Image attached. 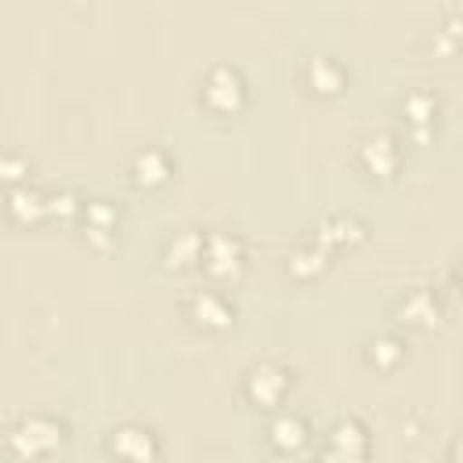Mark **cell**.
<instances>
[{
  "instance_id": "cell-1",
  "label": "cell",
  "mask_w": 463,
  "mask_h": 463,
  "mask_svg": "<svg viewBox=\"0 0 463 463\" xmlns=\"http://www.w3.org/2000/svg\"><path fill=\"white\" fill-rule=\"evenodd\" d=\"M61 438H65V423H61L58 416L29 412V416H22V420L7 430L4 445H7V452H14L18 459H40V456L54 452V449L61 445Z\"/></svg>"
},
{
  "instance_id": "cell-21",
  "label": "cell",
  "mask_w": 463,
  "mask_h": 463,
  "mask_svg": "<svg viewBox=\"0 0 463 463\" xmlns=\"http://www.w3.org/2000/svg\"><path fill=\"white\" fill-rule=\"evenodd\" d=\"M322 463H344V459H336L333 452H326V456H322Z\"/></svg>"
},
{
  "instance_id": "cell-9",
  "label": "cell",
  "mask_w": 463,
  "mask_h": 463,
  "mask_svg": "<svg viewBox=\"0 0 463 463\" xmlns=\"http://www.w3.org/2000/svg\"><path fill=\"white\" fill-rule=\"evenodd\" d=\"M315 239H318L326 250H336V246H351V242L365 239V224H362L354 213H329V217L318 224Z\"/></svg>"
},
{
  "instance_id": "cell-12",
  "label": "cell",
  "mask_w": 463,
  "mask_h": 463,
  "mask_svg": "<svg viewBox=\"0 0 463 463\" xmlns=\"http://www.w3.org/2000/svg\"><path fill=\"white\" fill-rule=\"evenodd\" d=\"M398 159H402V152H398V145H394L391 134H376V137H369V141L362 145V163H365L373 174H380V177L394 174V170H398Z\"/></svg>"
},
{
  "instance_id": "cell-13",
  "label": "cell",
  "mask_w": 463,
  "mask_h": 463,
  "mask_svg": "<svg viewBox=\"0 0 463 463\" xmlns=\"http://www.w3.org/2000/svg\"><path fill=\"white\" fill-rule=\"evenodd\" d=\"M170 177V156L159 152V148H145L134 156V181L145 184V188H156Z\"/></svg>"
},
{
  "instance_id": "cell-2",
  "label": "cell",
  "mask_w": 463,
  "mask_h": 463,
  "mask_svg": "<svg viewBox=\"0 0 463 463\" xmlns=\"http://www.w3.org/2000/svg\"><path fill=\"white\" fill-rule=\"evenodd\" d=\"M203 101L213 112H235L246 101V80L235 65H210L203 76Z\"/></svg>"
},
{
  "instance_id": "cell-16",
  "label": "cell",
  "mask_w": 463,
  "mask_h": 463,
  "mask_svg": "<svg viewBox=\"0 0 463 463\" xmlns=\"http://www.w3.org/2000/svg\"><path fill=\"white\" fill-rule=\"evenodd\" d=\"M271 441H275L282 452H297V449L307 441V423H304L297 412H279L275 423H271Z\"/></svg>"
},
{
  "instance_id": "cell-6",
  "label": "cell",
  "mask_w": 463,
  "mask_h": 463,
  "mask_svg": "<svg viewBox=\"0 0 463 463\" xmlns=\"http://www.w3.org/2000/svg\"><path fill=\"white\" fill-rule=\"evenodd\" d=\"M289 387V373L279 362H257L246 369V394L257 405H279Z\"/></svg>"
},
{
  "instance_id": "cell-18",
  "label": "cell",
  "mask_w": 463,
  "mask_h": 463,
  "mask_svg": "<svg viewBox=\"0 0 463 463\" xmlns=\"http://www.w3.org/2000/svg\"><path fill=\"white\" fill-rule=\"evenodd\" d=\"M83 217H87V235H112L116 232V210L105 199L87 203Z\"/></svg>"
},
{
  "instance_id": "cell-20",
  "label": "cell",
  "mask_w": 463,
  "mask_h": 463,
  "mask_svg": "<svg viewBox=\"0 0 463 463\" xmlns=\"http://www.w3.org/2000/svg\"><path fill=\"white\" fill-rule=\"evenodd\" d=\"M29 163L18 152H0V181H25Z\"/></svg>"
},
{
  "instance_id": "cell-8",
  "label": "cell",
  "mask_w": 463,
  "mask_h": 463,
  "mask_svg": "<svg viewBox=\"0 0 463 463\" xmlns=\"http://www.w3.org/2000/svg\"><path fill=\"white\" fill-rule=\"evenodd\" d=\"M329 452L344 463H362L365 452H369V434L358 420H344L333 427V438H329Z\"/></svg>"
},
{
  "instance_id": "cell-11",
  "label": "cell",
  "mask_w": 463,
  "mask_h": 463,
  "mask_svg": "<svg viewBox=\"0 0 463 463\" xmlns=\"http://www.w3.org/2000/svg\"><path fill=\"white\" fill-rule=\"evenodd\" d=\"M398 315H402V322H409V326H416V329H430V326H438V318H441V300H438L434 289H416V293H409V297L402 300Z\"/></svg>"
},
{
  "instance_id": "cell-17",
  "label": "cell",
  "mask_w": 463,
  "mask_h": 463,
  "mask_svg": "<svg viewBox=\"0 0 463 463\" xmlns=\"http://www.w3.org/2000/svg\"><path fill=\"white\" fill-rule=\"evenodd\" d=\"M434 112H438V98L430 90H412L405 94V116L412 127H427L434 123Z\"/></svg>"
},
{
  "instance_id": "cell-15",
  "label": "cell",
  "mask_w": 463,
  "mask_h": 463,
  "mask_svg": "<svg viewBox=\"0 0 463 463\" xmlns=\"http://www.w3.org/2000/svg\"><path fill=\"white\" fill-rule=\"evenodd\" d=\"M199 257H203V232H177L166 246V264L177 271L199 264Z\"/></svg>"
},
{
  "instance_id": "cell-10",
  "label": "cell",
  "mask_w": 463,
  "mask_h": 463,
  "mask_svg": "<svg viewBox=\"0 0 463 463\" xmlns=\"http://www.w3.org/2000/svg\"><path fill=\"white\" fill-rule=\"evenodd\" d=\"M7 210H11L14 221L36 224V221L51 217V195L40 192V188H33V184H18V188L11 192V199H7Z\"/></svg>"
},
{
  "instance_id": "cell-5",
  "label": "cell",
  "mask_w": 463,
  "mask_h": 463,
  "mask_svg": "<svg viewBox=\"0 0 463 463\" xmlns=\"http://www.w3.org/2000/svg\"><path fill=\"white\" fill-rule=\"evenodd\" d=\"M188 318H192L199 329H206V333H221V329L232 326L235 307L228 304L224 293H217V289H199V293L188 297Z\"/></svg>"
},
{
  "instance_id": "cell-7",
  "label": "cell",
  "mask_w": 463,
  "mask_h": 463,
  "mask_svg": "<svg viewBox=\"0 0 463 463\" xmlns=\"http://www.w3.org/2000/svg\"><path fill=\"white\" fill-rule=\"evenodd\" d=\"M304 83H307L315 94L333 98V94L344 90L347 69H344V61L333 58V54H315V58H307V65H304Z\"/></svg>"
},
{
  "instance_id": "cell-19",
  "label": "cell",
  "mask_w": 463,
  "mask_h": 463,
  "mask_svg": "<svg viewBox=\"0 0 463 463\" xmlns=\"http://www.w3.org/2000/svg\"><path fill=\"white\" fill-rule=\"evenodd\" d=\"M402 354H405V347H402L394 336H380V340H373V347H369V362H373V365H380V369L398 365V362H402Z\"/></svg>"
},
{
  "instance_id": "cell-4",
  "label": "cell",
  "mask_w": 463,
  "mask_h": 463,
  "mask_svg": "<svg viewBox=\"0 0 463 463\" xmlns=\"http://www.w3.org/2000/svg\"><path fill=\"white\" fill-rule=\"evenodd\" d=\"M109 449L123 463H152L159 456V438L145 423H119L109 438Z\"/></svg>"
},
{
  "instance_id": "cell-3",
  "label": "cell",
  "mask_w": 463,
  "mask_h": 463,
  "mask_svg": "<svg viewBox=\"0 0 463 463\" xmlns=\"http://www.w3.org/2000/svg\"><path fill=\"white\" fill-rule=\"evenodd\" d=\"M199 260L213 279H235L246 264L242 239L232 232H210V235H203V257Z\"/></svg>"
},
{
  "instance_id": "cell-14",
  "label": "cell",
  "mask_w": 463,
  "mask_h": 463,
  "mask_svg": "<svg viewBox=\"0 0 463 463\" xmlns=\"http://www.w3.org/2000/svg\"><path fill=\"white\" fill-rule=\"evenodd\" d=\"M326 264H329V250L318 239H311L289 253V275H297V279H311V275L326 271Z\"/></svg>"
}]
</instances>
